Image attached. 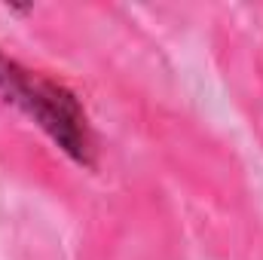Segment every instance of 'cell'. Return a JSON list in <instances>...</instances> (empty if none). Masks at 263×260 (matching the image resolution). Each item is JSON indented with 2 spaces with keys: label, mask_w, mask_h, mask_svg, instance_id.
<instances>
[{
  "label": "cell",
  "mask_w": 263,
  "mask_h": 260,
  "mask_svg": "<svg viewBox=\"0 0 263 260\" xmlns=\"http://www.w3.org/2000/svg\"><path fill=\"white\" fill-rule=\"evenodd\" d=\"M0 95L28 114L73 162L95 165V138L86 110L62 83L46 80L0 52Z\"/></svg>",
  "instance_id": "6da1fadb"
}]
</instances>
